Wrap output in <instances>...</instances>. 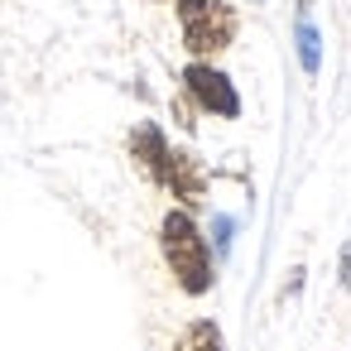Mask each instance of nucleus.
I'll return each instance as SVG.
<instances>
[{
    "instance_id": "nucleus-8",
    "label": "nucleus",
    "mask_w": 351,
    "mask_h": 351,
    "mask_svg": "<svg viewBox=\"0 0 351 351\" xmlns=\"http://www.w3.org/2000/svg\"><path fill=\"white\" fill-rule=\"evenodd\" d=\"M212 231H217V250L226 255V250H231V231H236V221H231V217H217Z\"/></svg>"
},
{
    "instance_id": "nucleus-7",
    "label": "nucleus",
    "mask_w": 351,
    "mask_h": 351,
    "mask_svg": "<svg viewBox=\"0 0 351 351\" xmlns=\"http://www.w3.org/2000/svg\"><path fill=\"white\" fill-rule=\"evenodd\" d=\"M293 39H298V63H303V73L313 77V73L322 68V39H317V29H313L308 20H298Z\"/></svg>"
},
{
    "instance_id": "nucleus-6",
    "label": "nucleus",
    "mask_w": 351,
    "mask_h": 351,
    "mask_svg": "<svg viewBox=\"0 0 351 351\" xmlns=\"http://www.w3.org/2000/svg\"><path fill=\"white\" fill-rule=\"evenodd\" d=\"M173 351H226V337H221V327H217L212 317H193V322L178 332Z\"/></svg>"
},
{
    "instance_id": "nucleus-3",
    "label": "nucleus",
    "mask_w": 351,
    "mask_h": 351,
    "mask_svg": "<svg viewBox=\"0 0 351 351\" xmlns=\"http://www.w3.org/2000/svg\"><path fill=\"white\" fill-rule=\"evenodd\" d=\"M183 92L197 101V111H207V116H217V121H236V116H241L236 82H231L221 68L202 63V58H193V63L183 68Z\"/></svg>"
},
{
    "instance_id": "nucleus-9",
    "label": "nucleus",
    "mask_w": 351,
    "mask_h": 351,
    "mask_svg": "<svg viewBox=\"0 0 351 351\" xmlns=\"http://www.w3.org/2000/svg\"><path fill=\"white\" fill-rule=\"evenodd\" d=\"M341 284L351 289V245H341Z\"/></svg>"
},
{
    "instance_id": "nucleus-11",
    "label": "nucleus",
    "mask_w": 351,
    "mask_h": 351,
    "mask_svg": "<svg viewBox=\"0 0 351 351\" xmlns=\"http://www.w3.org/2000/svg\"><path fill=\"white\" fill-rule=\"evenodd\" d=\"M250 5H265V0H250Z\"/></svg>"
},
{
    "instance_id": "nucleus-1",
    "label": "nucleus",
    "mask_w": 351,
    "mask_h": 351,
    "mask_svg": "<svg viewBox=\"0 0 351 351\" xmlns=\"http://www.w3.org/2000/svg\"><path fill=\"white\" fill-rule=\"evenodd\" d=\"M159 250H164V265H169L173 284H178L188 298L212 293V284H217L212 245H207V236H202V226L193 221L188 207H173V212L159 221Z\"/></svg>"
},
{
    "instance_id": "nucleus-4",
    "label": "nucleus",
    "mask_w": 351,
    "mask_h": 351,
    "mask_svg": "<svg viewBox=\"0 0 351 351\" xmlns=\"http://www.w3.org/2000/svg\"><path fill=\"white\" fill-rule=\"evenodd\" d=\"M159 188H169L178 197V207H197L207 197V169H202V159L193 149H173L169 145V164H164V183Z\"/></svg>"
},
{
    "instance_id": "nucleus-2",
    "label": "nucleus",
    "mask_w": 351,
    "mask_h": 351,
    "mask_svg": "<svg viewBox=\"0 0 351 351\" xmlns=\"http://www.w3.org/2000/svg\"><path fill=\"white\" fill-rule=\"evenodd\" d=\"M178 29H183V49L202 63H212L217 53H226L236 44L241 15L231 0H178Z\"/></svg>"
},
{
    "instance_id": "nucleus-5",
    "label": "nucleus",
    "mask_w": 351,
    "mask_h": 351,
    "mask_svg": "<svg viewBox=\"0 0 351 351\" xmlns=\"http://www.w3.org/2000/svg\"><path fill=\"white\" fill-rule=\"evenodd\" d=\"M130 159H135V169H140V178L145 183H164V164H169V140H164V130L154 125V121H140L135 130H130Z\"/></svg>"
},
{
    "instance_id": "nucleus-10",
    "label": "nucleus",
    "mask_w": 351,
    "mask_h": 351,
    "mask_svg": "<svg viewBox=\"0 0 351 351\" xmlns=\"http://www.w3.org/2000/svg\"><path fill=\"white\" fill-rule=\"evenodd\" d=\"M298 10H308V0H298Z\"/></svg>"
}]
</instances>
